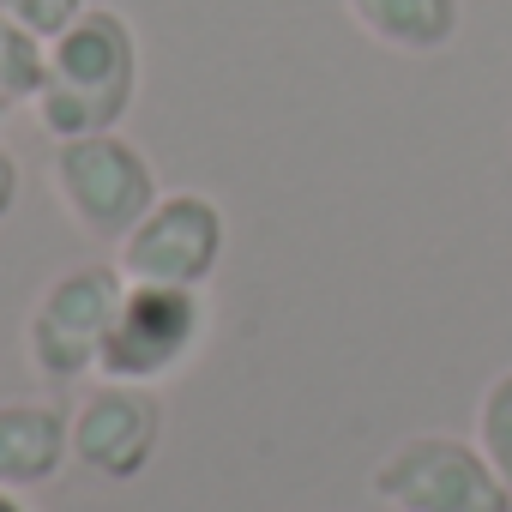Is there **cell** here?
<instances>
[{
  "mask_svg": "<svg viewBox=\"0 0 512 512\" xmlns=\"http://www.w3.org/2000/svg\"><path fill=\"white\" fill-rule=\"evenodd\" d=\"M133 97H139V37L127 13L85 7L49 43V79L31 109L49 139H85V133H121Z\"/></svg>",
  "mask_w": 512,
  "mask_h": 512,
  "instance_id": "1",
  "label": "cell"
},
{
  "mask_svg": "<svg viewBox=\"0 0 512 512\" xmlns=\"http://www.w3.org/2000/svg\"><path fill=\"white\" fill-rule=\"evenodd\" d=\"M49 187L73 229L91 241H121L157 199V169L127 133H85V139H55L49 157Z\"/></svg>",
  "mask_w": 512,
  "mask_h": 512,
  "instance_id": "2",
  "label": "cell"
},
{
  "mask_svg": "<svg viewBox=\"0 0 512 512\" xmlns=\"http://www.w3.org/2000/svg\"><path fill=\"white\" fill-rule=\"evenodd\" d=\"M368 488L392 512H512L506 482L482 458L476 440L458 434H410L374 470Z\"/></svg>",
  "mask_w": 512,
  "mask_h": 512,
  "instance_id": "3",
  "label": "cell"
},
{
  "mask_svg": "<svg viewBox=\"0 0 512 512\" xmlns=\"http://www.w3.org/2000/svg\"><path fill=\"white\" fill-rule=\"evenodd\" d=\"M115 266L127 284H169V290H205L223 266V247H229V223L223 205L181 187L163 193L121 241H115Z\"/></svg>",
  "mask_w": 512,
  "mask_h": 512,
  "instance_id": "4",
  "label": "cell"
},
{
  "mask_svg": "<svg viewBox=\"0 0 512 512\" xmlns=\"http://www.w3.org/2000/svg\"><path fill=\"white\" fill-rule=\"evenodd\" d=\"M121 290H127L121 266H103V260L61 272L37 296L31 320H25V356H31V368L43 380H55V386H73V380L97 374V356H103L109 320L121 308Z\"/></svg>",
  "mask_w": 512,
  "mask_h": 512,
  "instance_id": "5",
  "label": "cell"
},
{
  "mask_svg": "<svg viewBox=\"0 0 512 512\" xmlns=\"http://www.w3.org/2000/svg\"><path fill=\"white\" fill-rule=\"evenodd\" d=\"M205 338V302L199 290H169V284H127L121 308L109 320L97 374L127 380V386H163L193 362Z\"/></svg>",
  "mask_w": 512,
  "mask_h": 512,
  "instance_id": "6",
  "label": "cell"
},
{
  "mask_svg": "<svg viewBox=\"0 0 512 512\" xmlns=\"http://www.w3.org/2000/svg\"><path fill=\"white\" fill-rule=\"evenodd\" d=\"M163 446V398L157 386L103 380L73 410V464H85L103 482H133L151 470Z\"/></svg>",
  "mask_w": 512,
  "mask_h": 512,
  "instance_id": "7",
  "label": "cell"
},
{
  "mask_svg": "<svg viewBox=\"0 0 512 512\" xmlns=\"http://www.w3.org/2000/svg\"><path fill=\"white\" fill-rule=\"evenodd\" d=\"M73 458V416L49 398L0 404V488H43Z\"/></svg>",
  "mask_w": 512,
  "mask_h": 512,
  "instance_id": "8",
  "label": "cell"
},
{
  "mask_svg": "<svg viewBox=\"0 0 512 512\" xmlns=\"http://www.w3.org/2000/svg\"><path fill=\"white\" fill-rule=\"evenodd\" d=\"M344 13L356 19V31L398 55H440L464 19L458 0H344Z\"/></svg>",
  "mask_w": 512,
  "mask_h": 512,
  "instance_id": "9",
  "label": "cell"
},
{
  "mask_svg": "<svg viewBox=\"0 0 512 512\" xmlns=\"http://www.w3.org/2000/svg\"><path fill=\"white\" fill-rule=\"evenodd\" d=\"M43 79H49V43L0 13V103L7 109L13 103H37Z\"/></svg>",
  "mask_w": 512,
  "mask_h": 512,
  "instance_id": "10",
  "label": "cell"
},
{
  "mask_svg": "<svg viewBox=\"0 0 512 512\" xmlns=\"http://www.w3.org/2000/svg\"><path fill=\"white\" fill-rule=\"evenodd\" d=\"M476 446H482V458L494 464V476H500L506 494H512V368L482 386V404H476Z\"/></svg>",
  "mask_w": 512,
  "mask_h": 512,
  "instance_id": "11",
  "label": "cell"
},
{
  "mask_svg": "<svg viewBox=\"0 0 512 512\" xmlns=\"http://www.w3.org/2000/svg\"><path fill=\"white\" fill-rule=\"evenodd\" d=\"M85 7H91V0H0V13H7L13 25H25L31 37H43V43H55Z\"/></svg>",
  "mask_w": 512,
  "mask_h": 512,
  "instance_id": "12",
  "label": "cell"
},
{
  "mask_svg": "<svg viewBox=\"0 0 512 512\" xmlns=\"http://www.w3.org/2000/svg\"><path fill=\"white\" fill-rule=\"evenodd\" d=\"M13 205H19V157L0 145V223H7Z\"/></svg>",
  "mask_w": 512,
  "mask_h": 512,
  "instance_id": "13",
  "label": "cell"
},
{
  "mask_svg": "<svg viewBox=\"0 0 512 512\" xmlns=\"http://www.w3.org/2000/svg\"><path fill=\"white\" fill-rule=\"evenodd\" d=\"M0 512H31V506H25V494H19V488H0Z\"/></svg>",
  "mask_w": 512,
  "mask_h": 512,
  "instance_id": "14",
  "label": "cell"
},
{
  "mask_svg": "<svg viewBox=\"0 0 512 512\" xmlns=\"http://www.w3.org/2000/svg\"><path fill=\"white\" fill-rule=\"evenodd\" d=\"M0 115H7V103H0Z\"/></svg>",
  "mask_w": 512,
  "mask_h": 512,
  "instance_id": "15",
  "label": "cell"
}]
</instances>
